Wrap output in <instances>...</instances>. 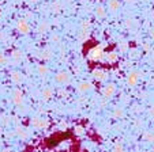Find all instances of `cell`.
Listing matches in <instances>:
<instances>
[{
	"label": "cell",
	"instance_id": "obj_21",
	"mask_svg": "<svg viewBox=\"0 0 154 152\" xmlns=\"http://www.w3.org/2000/svg\"><path fill=\"white\" fill-rule=\"evenodd\" d=\"M2 37H3V34H2V33H0V38H2Z\"/></svg>",
	"mask_w": 154,
	"mask_h": 152
},
{
	"label": "cell",
	"instance_id": "obj_1",
	"mask_svg": "<svg viewBox=\"0 0 154 152\" xmlns=\"http://www.w3.org/2000/svg\"><path fill=\"white\" fill-rule=\"evenodd\" d=\"M104 49H102V45H96L87 52V57L93 61H100L102 57H104Z\"/></svg>",
	"mask_w": 154,
	"mask_h": 152
},
{
	"label": "cell",
	"instance_id": "obj_5",
	"mask_svg": "<svg viewBox=\"0 0 154 152\" xmlns=\"http://www.w3.org/2000/svg\"><path fill=\"white\" fill-rule=\"evenodd\" d=\"M117 57H119V56H117L116 52H111L106 55V61L108 63H115V61L117 60Z\"/></svg>",
	"mask_w": 154,
	"mask_h": 152
},
{
	"label": "cell",
	"instance_id": "obj_14",
	"mask_svg": "<svg viewBox=\"0 0 154 152\" xmlns=\"http://www.w3.org/2000/svg\"><path fill=\"white\" fill-rule=\"evenodd\" d=\"M60 10H61V6H60V4L55 3V4H53V6H52V11H55V12H59V11H60Z\"/></svg>",
	"mask_w": 154,
	"mask_h": 152
},
{
	"label": "cell",
	"instance_id": "obj_3",
	"mask_svg": "<svg viewBox=\"0 0 154 152\" xmlns=\"http://www.w3.org/2000/svg\"><path fill=\"white\" fill-rule=\"evenodd\" d=\"M56 80L60 82V83H63V82H67L68 80V73H67V72H60V73L56 76Z\"/></svg>",
	"mask_w": 154,
	"mask_h": 152
},
{
	"label": "cell",
	"instance_id": "obj_6",
	"mask_svg": "<svg viewBox=\"0 0 154 152\" xmlns=\"http://www.w3.org/2000/svg\"><path fill=\"white\" fill-rule=\"evenodd\" d=\"M11 56H12V58H14L15 63H19V61H22V52H20V50H14Z\"/></svg>",
	"mask_w": 154,
	"mask_h": 152
},
{
	"label": "cell",
	"instance_id": "obj_19",
	"mask_svg": "<svg viewBox=\"0 0 154 152\" xmlns=\"http://www.w3.org/2000/svg\"><path fill=\"white\" fill-rule=\"evenodd\" d=\"M151 37L154 38V30H153V31H151Z\"/></svg>",
	"mask_w": 154,
	"mask_h": 152
},
{
	"label": "cell",
	"instance_id": "obj_12",
	"mask_svg": "<svg viewBox=\"0 0 154 152\" xmlns=\"http://www.w3.org/2000/svg\"><path fill=\"white\" fill-rule=\"evenodd\" d=\"M38 72H40L41 75H45L48 72V68L45 65H40V67H38Z\"/></svg>",
	"mask_w": 154,
	"mask_h": 152
},
{
	"label": "cell",
	"instance_id": "obj_10",
	"mask_svg": "<svg viewBox=\"0 0 154 152\" xmlns=\"http://www.w3.org/2000/svg\"><path fill=\"white\" fill-rule=\"evenodd\" d=\"M12 80L20 82V80H22V75L18 73V72H12Z\"/></svg>",
	"mask_w": 154,
	"mask_h": 152
},
{
	"label": "cell",
	"instance_id": "obj_7",
	"mask_svg": "<svg viewBox=\"0 0 154 152\" xmlns=\"http://www.w3.org/2000/svg\"><path fill=\"white\" fill-rule=\"evenodd\" d=\"M93 75H94V78L98 79V80H102V79L105 78V72L101 71V69H97V71H94Z\"/></svg>",
	"mask_w": 154,
	"mask_h": 152
},
{
	"label": "cell",
	"instance_id": "obj_9",
	"mask_svg": "<svg viewBox=\"0 0 154 152\" xmlns=\"http://www.w3.org/2000/svg\"><path fill=\"white\" fill-rule=\"evenodd\" d=\"M51 55H52V49L47 48V49H45V50L42 52V58H49Z\"/></svg>",
	"mask_w": 154,
	"mask_h": 152
},
{
	"label": "cell",
	"instance_id": "obj_17",
	"mask_svg": "<svg viewBox=\"0 0 154 152\" xmlns=\"http://www.w3.org/2000/svg\"><path fill=\"white\" fill-rule=\"evenodd\" d=\"M81 87H82V90H85V88H89V87H90V84L83 83V84H81Z\"/></svg>",
	"mask_w": 154,
	"mask_h": 152
},
{
	"label": "cell",
	"instance_id": "obj_8",
	"mask_svg": "<svg viewBox=\"0 0 154 152\" xmlns=\"http://www.w3.org/2000/svg\"><path fill=\"white\" fill-rule=\"evenodd\" d=\"M14 100L17 102V103H20V102H22V94H20L18 90L14 91Z\"/></svg>",
	"mask_w": 154,
	"mask_h": 152
},
{
	"label": "cell",
	"instance_id": "obj_11",
	"mask_svg": "<svg viewBox=\"0 0 154 152\" xmlns=\"http://www.w3.org/2000/svg\"><path fill=\"white\" fill-rule=\"evenodd\" d=\"M48 30V25L47 23H42V25H40V26H38V31L40 33H44V31H47Z\"/></svg>",
	"mask_w": 154,
	"mask_h": 152
},
{
	"label": "cell",
	"instance_id": "obj_2",
	"mask_svg": "<svg viewBox=\"0 0 154 152\" xmlns=\"http://www.w3.org/2000/svg\"><path fill=\"white\" fill-rule=\"evenodd\" d=\"M17 29L19 30V31L22 33V34H27V33L30 31L29 23H27L25 19H22V20H19V22H18V25H17Z\"/></svg>",
	"mask_w": 154,
	"mask_h": 152
},
{
	"label": "cell",
	"instance_id": "obj_4",
	"mask_svg": "<svg viewBox=\"0 0 154 152\" xmlns=\"http://www.w3.org/2000/svg\"><path fill=\"white\" fill-rule=\"evenodd\" d=\"M108 6H109V10H111V11H116V10H119V7H120L119 0H111Z\"/></svg>",
	"mask_w": 154,
	"mask_h": 152
},
{
	"label": "cell",
	"instance_id": "obj_20",
	"mask_svg": "<svg viewBox=\"0 0 154 152\" xmlns=\"http://www.w3.org/2000/svg\"><path fill=\"white\" fill-rule=\"evenodd\" d=\"M30 1H33V3H34V1H37V0H30Z\"/></svg>",
	"mask_w": 154,
	"mask_h": 152
},
{
	"label": "cell",
	"instance_id": "obj_16",
	"mask_svg": "<svg viewBox=\"0 0 154 152\" xmlns=\"http://www.w3.org/2000/svg\"><path fill=\"white\" fill-rule=\"evenodd\" d=\"M6 57H4L3 53H0V64H6Z\"/></svg>",
	"mask_w": 154,
	"mask_h": 152
},
{
	"label": "cell",
	"instance_id": "obj_13",
	"mask_svg": "<svg viewBox=\"0 0 154 152\" xmlns=\"http://www.w3.org/2000/svg\"><path fill=\"white\" fill-rule=\"evenodd\" d=\"M97 15H98V16H104V15H105L104 8H102L101 6H98V7H97Z\"/></svg>",
	"mask_w": 154,
	"mask_h": 152
},
{
	"label": "cell",
	"instance_id": "obj_18",
	"mask_svg": "<svg viewBox=\"0 0 154 152\" xmlns=\"http://www.w3.org/2000/svg\"><path fill=\"white\" fill-rule=\"evenodd\" d=\"M52 41H59V37L57 35H52Z\"/></svg>",
	"mask_w": 154,
	"mask_h": 152
},
{
	"label": "cell",
	"instance_id": "obj_22",
	"mask_svg": "<svg viewBox=\"0 0 154 152\" xmlns=\"http://www.w3.org/2000/svg\"><path fill=\"white\" fill-rule=\"evenodd\" d=\"M0 144H2V140H0Z\"/></svg>",
	"mask_w": 154,
	"mask_h": 152
},
{
	"label": "cell",
	"instance_id": "obj_15",
	"mask_svg": "<svg viewBox=\"0 0 154 152\" xmlns=\"http://www.w3.org/2000/svg\"><path fill=\"white\" fill-rule=\"evenodd\" d=\"M44 95H45V98H49L51 95H52V91H51V90H45V91H44Z\"/></svg>",
	"mask_w": 154,
	"mask_h": 152
}]
</instances>
